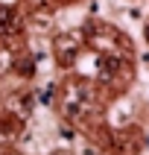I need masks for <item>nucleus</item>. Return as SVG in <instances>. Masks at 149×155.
<instances>
[{
	"mask_svg": "<svg viewBox=\"0 0 149 155\" xmlns=\"http://www.w3.org/2000/svg\"><path fill=\"white\" fill-rule=\"evenodd\" d=\"M15 12L12 9H0V32H12L15 29Z\"/></svg>",
	"mask_w": 149,
	"mask_h": 155,
	"instance_id": "nucleus-1",
	"label": "nucleus"
},
{
	"mask_svg": "<svg viewBox=\"0 0 149 155\" xmlns=\"http://www.w3.org/2000/svg\"><path fill=\"white\" fill-rule=\"evenodd\" d=\"M146 35H149V29H146Z\"/></svg>",
	"mask_w": 149,
	"mask_h": 155,
	"instance_id": "nucleus-2",
	"label": "nucleus"
}]
</instances>
